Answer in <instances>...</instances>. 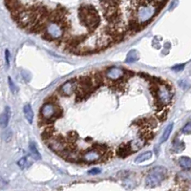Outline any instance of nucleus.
<instances>
[{"instance_id": "obj_14", "label": "nucleus", "mask_w": 191, "mask_h": 191, "mask_svg": "<svg viewBox=\"0 0 191 191\" xmlns=\"http://www.w3.org/2000/svg\"><path fill=\"white\" fill-rule=\"evenodd\" d=\"M23 112H24V115H25V118H26L27 121L32 124L33 120V109H32L31 105L26 104L23 108Z\"/></svg>"}, {"instance_id": "obj_18", "label": "nucleus", "mask_w": 191, "mask_h": 191, "mask_svg": "<svg viewBox=\"0 0 191 191\" xmlns=\"http://www.w3.org/2000/svg\"><path fill=\"white\" fill-rule=\"evenodd\" d=\"M17 164L21 169H27V168H29L33 164V162L30 160L29 157H24V158H21L18 161Z\"/></svg>"}, {"instance_id": "obj_26", "label": "nucleus", "mask_w": 191, "mask_h": 191, "mask_svg": "<svg viewBox=\"0 0 191 191\" xmlns=\"http://www.w3.org/2000/svg\"><path fill=\"white\" fill-rule=\"evenodd\" d=\"M184 67H185V64H178V65L172 67V70L175 71V72H180V71L184 70Z\"/></svg>"}, {"instance_id": "obj_16", "label": "nucleus", "mask_w": 191, "mask_h": 191, "mask_svg": "<svg viewBox=\"0 0 191 191\" xmlns=\"http://www.w3.org/2000/svg\"><path fill=\"white\" fill-rule=\"evenodd\" d=\"M30 152H31V157L36 161H38L41 159V155L39 151L37 150L36 144L33 142H30Z\"/></svg>"}, {"instance_id": "obj_9", "label": "nucleus", "mask_w": 191, "mask_h": 191, "mask_svg": "<svg viewBox=\"0 0 191 191\" xmlns=\"http://www.w3.org/2000/svg\"><path fill=\"white\" fill-rule=\"evenodd\" d=\"M76 86H77V83H76V80H68L66 81L60 88V93L61 95L63 96H71L74 92L75 90L76 89Z\"/></svg>"}, {"instance_id": "obj_20", "label": "nucleus", "mask_w": 191, "mask_h": 191, "mask_svg": "<svg viewBox=\"0 0 191 191\" xmlns=\"http://www.w3.org/2000/svg\"><path fill=\"white\" fill-rule=\"evenodd\" d=\"M130 152L131 151H130L129 146H127V145H125V144H121L118 149V155L119 157H121V158H124V157L128 156Z\"/></svg>"}, {"instance_id": "obj_25", "label": "nucleus", "mask_w": 191, "mask_h": 191, "mask_svg": "<svg viewBox=\"0 0 191 191\" xmlns=\"http://www.w3.org/2000/svg\"><path fill=\"white\" fill-rule=\"evenodd\" d=\"M182 132L184 133V134H190V132H191V124H190V122H187L186 124L184 125V127L182 129Z\"/></svg>"}, {"instance_id": "obj_15", "label": "nucleus", "mask_w": 191, "mask_h": 191, "mask_svg": "<svg viewBox=\"0 0 191 191\" xmlns=\"http://www.w3.org/2000/svg\"><path fill=\"white\" fill-rule=\"evenodd\" d=\"M152 158V152L151 151H147V152H144L141 153V155H139L136 159H135V163H141L143 162H146L148 160H150Z\"/></svg>"}, {"instance_id": "obj_28", "label": "nucleus", "mask_w": 191, "mask_h": 191, "mask_svg": "<svg viewBox=\"0 0 191 191\" xmlns=\"http://www.w3.org/2000/svg\"><path fill=\"white\" fill-rule=\"evenodd\" d=\"M179 85H180V87H181L182 89H184V90H186V89L188 88V83H187V81L184 80H180V81H179Z\"/></svg>"}, {"instance_id": "obj_5", "label": "nucleus", "mask_w": 191, "mask_h": 191, "mask_svg": "<svg viewBox=\"0 0 191 191\" xmlns=\"http://www.w3.org/2000/svg\"><path fill=\"white\" fill-rule=\"evenodd\" d=\"M155 96L157 102L161 104V106H165L171 102L173 93L166 85H159V87L156 89Z\"/></svg>"}, {"instance_id": "obj_11", "label": "nucleus", "mask_w": 191, "mask_h": 191, "mask_svg": "<svg viewBox=\"0 0 191 191\" xmlns=\"http://www.w3.org/2000/svg\"><path fill=\"white\" fill-rule=\"evenodd\" d=\"M11 118V109L9 106L5 107V110L3 113L0 115V127L6 128L8 126V123Z\"/></svg>"}, {"instance_id": "obj_21", "label": "nucleus", "mask_w": 191, "mask_h": 191, "mask_svg": "<svg viewBox=\"0 0 191 191\" xmlns=\"http://www.w3.org/2000/svg\"><path fill=\"white\" fill-rule=\"evenodd\" d=\"M184 149V143L181 141L179 139H176L173 142V150L177 153L182 152Z\"/></svg>"}, {"instance_id": "obj_27", "label": "nucleus", "mask_w": 191, "mask_h": 191, "mask_svg": "<svg viewBox=\"0 0 191 191\" xmlns=\"http://www.w3.org/2000/svg\"><path fill=\"white\" fill-rule=\"evenodd\" d=\"M21 74H22V76H23V78L24 80H26V81H30V80H31V75H30V73L29 72H27V71H22L21 72Z\"/></svg>"}, {"instance_id": "obj_10", "label": "nucleus", "mask_w": 191, "mask_h": 191, "mask_svg": "<svg viewBox=\"0 0 191 191\" xmlns=\"http://www.w3.org/2000/svg\"><path fill=\"white\" fill-rule=\"evenodd\" d=\"M124 69L119 68V67H112L107 71V77L112 80H118L120 77L124 76Z\"/></svg>"}, {"instance_id": "obj_13", "label": "nucleus", "mask_w": 191, "mask_h": 191, "mask_svg": "<svg viewBox=\"0 0 191 191\" xmlns=\"http://www.w3.org/2000/svg\"><path fill=\"white\" fill-rule=\"evenodd\" d=\"M140 59V54L137 50H131L128 52L127 54V57H126V59L125 61L127 63H133V62H136L138 61Z\"/></svg>"}, {"instance_id": "obj_2", "label": "nucleus", "mask_w": 191, "mask_h": 191, "mask_svg": "<svg viewBox=\"0 0 191 191\" xmlns=\"http://www.w3.org/2000/svg\"><path fill=\"white\" fill-rule=\"evenodd\" d=\"M167 169L163 166H155L151 168L145 180V184L149 187H155L159 185L166 178Z\"/></svg>"}, {"instance_id": "obj_30", "label": "nucleus", "mask_w": 191, "mask_h": 191, "mask_svg": "<svg viewBox=\"0 0 191 191\" xmlns=\"http://www.w3.org/2000/svg\"><path fill=\"white\" fill-rule=\"evenodd\" d=\"M5 59H6L7 66H9L10 65V52H9V50L5 51Z\"/></svg>"}, {"instance_id": "obj_17", "label": "nucleus", "mask_w": 191, "mask_h": 191, "mask_svg": "<svg viewBox=\"0 0 191 191\" xmlns=\"http://www.w3.org/2000/svg\"><path fill=\"white\" fill-rule=\"evenodd\" d=\"M179 164H180V166L185 170L189 171L191 169V161H190V158H188V157H182V158H180Z\"/></svg>"}, {"instance_id": "obj_24", "label": "nucleus", "mask_w": 191, "mask_h": 191, "mask_svg": "<svg viewBox=\"0 0 191 191\" xmlns=\"http://www.w3.org/2000/svg\"><path fill=\"white\" fill-rule=\"evenodd\" d=\"M8 82H9V86H10L11 91H12L14 94H15V93L17 92V88H16V86L15 85V83H14V81H13L12 77H11V76L8 77Z\"/></svg>"}, {"instance_id": "obj_12", "label": "nucleus", "mask_w": 191, "mask_h": 191, "mask_svg": "<svg viewBox=\"0 0 191 191\" xmlns=\"http://www.w3.org/2000/svg\"><path fill=\"white\" fill-rule=\"evenodd\" d=\"M145 141L144 139H136V140H134L132 141L130 143H129V148H130V151L131 152H137L139 151L140 149H141L143 147V145L145 143Z\"/></svg>"}, {"instance_id": "obj_22", "label": "nucleus", "mask_w": 191, "mask_h": 191, "mask_svg": "<svg viewBox=\"0 0 191 191\" xmlns=\"http://www.w3.org/2000/svg\"><path fill=\"white\" fill-rule=\"evenodd\" d=\"M111 39L110 37L107 36V37H100L98 41V46H99L100 48H105L106 46H108V44L110 43Z\"/></svg>"}, {"instance_id": "obj_1", "label": "nucleus", "mask_w": 191, "mask_h": 191, "mask_svg": "<svg viewBox=\"0 0 191 191\" xmlns=\"http://www.w3.org/2000/svg\"><path fill=\"white\" fill-rule=\"evenodd\" d=\"M80 15L83 25L87 26L89 29L94 30L98 27L99 23V18L95 8L93 7L81 8L80 11Z\"/></svg>"}, {"instance_id": "obj_6", "label": "nucleus", "mask_w": 191, "mask_h": 191, "mask_svg": "<svg viewBox=\"0 0 191 191\" xmlns=\"http://www.w3.org/2000/svg\"><path fill=\"white\" fill-rule=\"evenodd\" d=\"M46 35L50 39H59L63 36L62 25L59 24L58 22L51 21L48 25H46Z\"/></svg>"}, {"instance_id": "obj_29", "label": "nucleus", "mask_w": 191, "mask_h": 191, "mask_svg": "<svg viewBox=\"0 0 191 191\" xmlns=\"http://www.w3.org/2000/svg\"><path fill=\"white\" fill-rule=\"evenodd\" d=\"M166 115H167V111L165 110V111H164V113H163V108H162V112H161V113H158V114H157L158 118H159L160 119H162V120H164V119H166Z\"/></svg>"}, {"instance_id": "obj_3", "label": "nucleus", "mask_w": 191, "mask_h": 191, "mask_svg": "<svg viewBox=\"0 0 191 191\" xmlns=\"http://www.w3.org/2000/svg\"><path fill=\"white\" fill-rule=\"evenodd\" d=\"M157 11H158V7L152 3H146L141 5L138 12H137V18L136 20L140 25H143L145 23L152 19V17L156 15Z\"/></svg>"}, {"instance_id": "obj_19", "label": "nucleus", "mask_w": 191, "mask_h": 191, "mask_svg": "<svg viewBox=\"0 0 191 191\" xmlns=\"http://www.w3.org/2000/svg\"><path fill=\"white\" fill-rule=\"evenodd\" d=\"M172 129H173V123H170V124H168L165 129L163 130V133L162 135V138H161V142H164L166 141L168 139H169V136L172 132Z\"/></svg>"}, {"instance_id": "obj_8", "label": "nucleus", "mask_w": 191, "mask_h": 191, "mask_svg": "<svg viewBox=\"0 0 191 191\" xmlns=\"http://www.w3.org/2000/svg\"><path fill=\"white\" fill-rule=\"evenodd\" d=\"M102 151L98 148H94L92 150H89L82 156V161H84L87 163H96L100 160L102 158Z\"/></svg>"}, {"instance_id": "obj_23", "label": "nucleus", "mask_w": 191, "mask_h": 191, "mask_svg": "<svg viewBox=\"0 0 191 191\" xmlns=\"http://www.w3.org/2000/svg\"><path fill=\"white\" fill-rule=\"evenodd\" d=\"M2 137H3V140L6 141V142H9L11 140H12V138H13V132H12V130H6L4 133H3V135H2Z\"/></svg>"}, {"instance_id": "obj_4", "label": "nucleus", "mask_w": 191, "mask_h": 191, "mask_svg": "<svg viewBox=\"0 0 191 191\" xmlns=\"http://www.w3.org/2000/svg\"><path fill=\"white\" fill-rule=\"evenodd\" d=\"M40 114H41V118L44 120H51L53 119H55L57 117H59V115L61 114V111L54 102H48L42 106Z\"/></svg>"}, {"instance_id": "obj_31", "label": "nucleus", "mask_w": 191, "mask_h": 191, "mask_svg": "<svg viewBox=\"0 0 191 191\" xmlns=\"http://www.w3.org/2000/svg\"><path fill=\"white\" fill-rule=\"evenodd\" d=\"M99 173H100V169H98V168H95V169L89 171V174H91V175H96V174H99Z\"/></svg>"}, {"instance_id": "obj_7", "label": "nucleus", "mask_w": 191, "mask_h": 191, "mask_svg": "<svg viewBox=\"0 0 191 191\" xmlns=\"http://www.w3.org/2000/svg\"><path fill=\"white\" fill-rule=\"evenodd\" d=\"M37 19V14L33 11H22L17 14V21L22 26L27 27L35 24Z\"/></svg>"}]
</instances>
